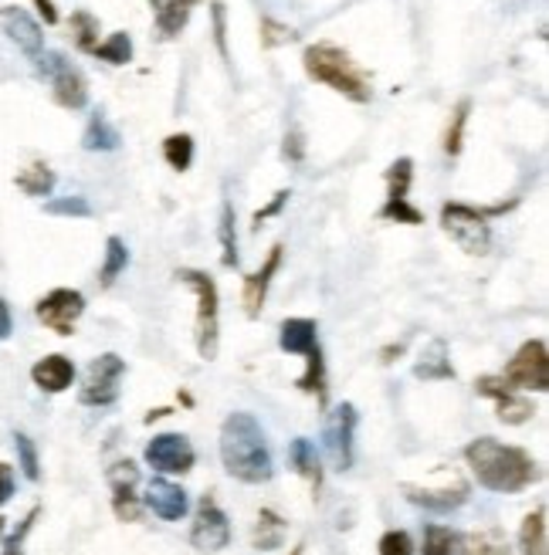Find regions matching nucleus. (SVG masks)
Segmentation results:
<instances>
[{
  "mask_svg": "<svg viewBox=\"0 0 549 555\" xmlns=\"http://www.w3.org/2000/svg\"><path fill=\"white\" fill-rule=\"evenodd\" d=\"M464 461H469L472 475L478 478L482 488L499 491V494H512L523 491L539 478L536 461L519 451V448H506L496 437H478L464 448Z\"/></svg>",
  "mask_w": 549,
  "mask_h": 555,
  "instance_id": "1",
  "label": "nucleus"
},
{
  "mask_svg": "<svg viewBox=\"0 0 549 555\" xmlns=\"http://www.w3.org/2000/svg\"><path fill=\"white\" fill-rule=\"evenodd\" d=\"M221 461L231 478L244 485H265L271 478V454L265 430L252 413H231L221 427Z\"/></svg>",
  "mask_w": 549,
  "mask_h": 555,
  "instance_id": "2",
  "label": "nucleus"
},
{
  "mask_svg": "<svg viewBox=\"0 0 549 555\" xmlns=\"http://www.w3.org/2000/svg\"><path fill=\"white\" fill-rule=\"evenodd\" d=\"M302 65H306V75L319 86H329L333 92L346 95L349 102L363 105L373 99L370 89V75L349 59V51L336 48V44H309L306 54H302Z\"/></svg>",
  "mask_w": 549,
  "mask_h": 555,
  "instance_id": "3",
  "label": "nucleus"
},
{
  "mask_svg": "<svg viewBox=\"0 0 549 555\" xmlns=\"http://www.w3.org/2000/svg\"><path fill=\"white\" fill-rule=\"evenodd\" d=\"M515 204V201H512ZM512 204H499V207H469V204H445L442 207V228L445 234L461 247L464 255H488L491 247V228L488 220L509 210Z\"/></svg>",
  "mask_w": 549,
  "mask_h": 555,
  "instance_id": "4",
  "label": "nucleus"
},
{
  "mask_svg": "<svg viewBox=\"0 0 549 555\" xmlns=\"http://www.w3.org/2000/svg\"><path fill=\"white\" fill-rule=\"evenodd\" d=\"M177 278L197 295V352L201 359H217V285L214 278L194 268H180Z\"/></svg>",
  "mask_w": 549,
  "mask_h": 555,
  "instance_id": "5",
  "label": "nucleus"
},
{
  "mask_svg": "<svg viewBox=\"0 0 549 555\" xmlns=\"http://www.w3.org/2000/svg\"><path fill=\"white\" fill-rule=\"evenodd\" d=\"M38 72L51 81V92L54 102L65 105V108H86L89 102V81L81 75L65 54L59 51H41L38 54Z\"/></svg>",
  "mask_w": 549,
  "mask_h": 555,
  "instance_id": "6",
  "label": "nucleus"
},
{
  "mask_svg": "<svg viewBox=\"0 0 549 555\" xmlns=\"http://www.w3.org/2000/svg\"><path fill=\"white\" fill-rule=\"evenodd\" d=\"M410 180H414V159L410 156H400L397 163H391V170H387V201H383L380 207V220H394V224H410V228H418L424 224V214L410 204Z\"/></svg>",
  "mask_w": 549,
  "mask_h": 555,
  "instance_id": "7",
  "label": "nucleus"
},
{
  "mask_svg": "<svg viewBox=\"0 0 549 555\" xmlns=\"http://www.w3.org/2000/svg\"><path fill=\"white\" fill-rule=\"evenodd\" d=\"M502 379L515 390H536V393H546L549 390V352H546V343L542 339H533L519 349L509 366L502 373Z\"/></svg>",
  "mask_w": 549,
  "mask_h": 555,
  "instance_id": "8",
  "label": "nucleus"
},
{
  "mask_svg": "<svg viewBox=\"0 0 549 555\" xmlns=\"http://www.w3.org/2000/svg\"><path fill=\"white\" fill-rule=\"evenodd\" d=\"M126 373V363L116 352H105L92 359V366L86 370V383H81L78 400L86 406H108L119 400V379Z\"/></svg>",
  "mask_w": 549,
  "mask_h": 555,
  "instance_id": "9",
  "label": "nucleus"
},
{
  "mask_svg": "<svg viewBox=\"0 0 549 555\" xmlns=\"http://www.w3.org/2000/svg\"><path fill=\"white\" fill-rule=\"evenodd\" d=\"M81 312H86V298H81V292H75V288H54L51 295H44L38 301L41 325L59 332V336H72Z\"/></svg>",
  "mask_w": 549,
  "mask_h": 555,
  "instance_id": "10",
  "label": "nucleus"
},
{
  "mask_svg": "<svg viewBox=\"0 0 549 555\" xmlns=\"http://www.w3.org/2000/svg\"><path fill=\"white\" fill-rule=\"evenodd\" d=\"M190 542H194L197 552H221L231 542V521L221 508H217V502L210 494L201 498L194 529H190Z\"/></svg>",
  "mask_w": 549,
  "mask_h": 555,
  "instance_id": "11",
  "label": "nucleus"
},
{
  "mask_svg": "<svg viewBox=\"0 0 549 555\" xmlns=\"http://www.w3.org/2000/svg\"><path fill=\"white\" fill-rule=\"evenodd\" d=\"M146 464L163 475H187L194 467V448L183 434H159L146 448Z\"/></svg>",
  "mask_w": 549,
  "mask_h": 555,
  "instance_id": "12",
  "label": "nucleus"
},
{
  "mask_svg": "<svg viewBox=\"0 0 549 555\" xmlns=\"http://www.w3.org/2000/svg\"><path fill=\"white\" fill-rule=\"evenodd\" d=\"M353 434H356V406L340 403L333 410V421H329V427H325V451H329V461H333L336 470L353 467Z\"/></svg>",
  "mask_w": 549,
  "mask_h": 555,
  "instance_id": "13",
  "label": "nucleus"
},
{
  "mask_svg": "<svg viewBox=\"0 0 549 555\" xmlns=\"http://www.w3.org/2000/svg\"><path fill=\"white\" fill-rule=\"evenodd\" d=\"M475 390L482 393V397H488V400H496V406H499V421L502 424H526L529 416L536 413L533 410V403L529 400H523V397H515L512 393V386L502 379V376H478L475 379Z\"/></svg>",
  "mask_w": 549,
  "mask_h": 555,
  "instance_id": "14",
  "label": "nucleus"
},
{
  "mask_svg": "<svg viewBox=\"0 0 549 555\" xmlns=\"http://www.w3.org/2000/svg\"><path fill=\"white\" fill-rule=\"evenodd\" d=\"M0 24H4L8 38L27 54V59H38L44 51V35H41V24L27 14L24 8H4L0 11Z\"/></svg>",
  "mask_w": 549,
  "mask_h": 555,
  "instance_id": "15",
  "label": "nucleus"
},
{
  "mask_svg": "<svg viewBox=\"0 0 549 555\" xmlns=\"http://www.w3.org/2000/svg\"><path fill=\"white\" fill-rule=\"evenodd\" d=\"M146 505L163 521H180L187 515V491L180 485L167 481V478H153L150 488H146Z\"/></svg>",
  "mask_w": 549,
  "mask_h": 555,
  "instance_id": "16",
  "label": "nucleus"
},
{
  "mask_svg": "<svg viewBox=\"0 0 549 555\" xmlns=\"http://www.w3.org/2000/svg\"><path fill=\"white\" fill-rule=\"evenodd\" d=\"M282 251H285V247H282V244H274L271 251H268V261L261 264V271H255V274L244 278V312H248V315H258V312H261L271 278H274V271L282 268Z\"/></svg>",
  "mask_w": 549,
  "mask_h": 555,
  "instance_id": "17",
  "label": "nucleus"
},
{
  "mask_svg": "<svg viewBox=\"0 0 549 555\" xmlns=\"http://www.w3.org/2000/svg\"><path fill=\"white\" fill-rule=\"evenodd\" d=\"M31 379L41 386L44 393H65L68 386H72V379H75V366H72L68 356L54 352V356L38 359L35 370H31Z\"/></svg>",
  "mask_w": 549,
  "mask_h": 555,
  "instance_id": "18",
  "label": "nucleus"
},
{
  "mask_svg": "<svg viewBox=\"0 0 549 555\" xmlns=\"http://www.w3.org/2000/svg\"><path fill=\"white\" fill-rule=\"evenodd\" d=\"M404 494H407V502H414L427 512H437V515H445L451 508H458L464 498H469V488L458 485L455 491L451 488H442V491H424V488H414V485H404Z\"/></svg>",
  "mask_w": 549,
  "mask_h": 555,
  "instance_id": "19",
  "label": "nucleus"
},
{
  "mask_svg": "<svg viewBox=\"0 0 549 555\" xmlns=\"http://www.w3.org/2000/svg\"><path fill=\"white\" fill-rule=\"evenodd\" d=\"M201 4V0H163V4L156 8V27L163 38H177L187 21H190V11H194Z\"/></svg>",
  "mask_w": 549,
  "mask_h": 555,
  "instance_id": "20",
  "label": "nucleus"
},
{
  "mask_svg": "<svg viewBox=\"0 0 549 555\" xmlns=\"http://www.w3.org/2000/svg\"><path fill=\"white\" fill-rule=\"evenodd\" d=\"M119 129L108 122L102 113H95L92 119H89V126H86V132H81V146H86L89 153H113V150H119Z\"/></svg>",
  "mask_w": 549,
  "mask_h": 555,
  "instance_id": "21",
  "label": "nucleus"
},
{
  "mask_svg": "<svg viewBox=\"0 0 549 555\" xmlns=\"http://www.w3.org/2000/svg\"><path fill=\"white\" fill-rule=\"evenodd\" d=\"M285 352L306 356L316 349V322L312 319H289L282 322V336H279Z\"/></svg>",
  "mask_w": 549,
  "mask_h": 555,
  "instance_id": "22",
  "label": "nucleus"
},
{
  "mask_svg": "<svg viewBox=\"0 0 549 555\" xmlns=\"http://www.w3.org/2000/svg\"><path fill=\"white\" fill-rule=\"evenodd\" d=\"M414 376L418 379H451L455 376V370L448 363V346H445V339H434L421 352V363L414 366Z\"/></svg>",
  "mask_w": 549,
  "mask_h": 555,
  "instance_id": "23",
  "label": "nucleus"
},
{
  "mask_svg": "<svg viewBox=\"0 0 549 555\" xmlns=\"http://www.w3.org/2000/svg\"><path fill=\"white\" fill-rule=\"evenodd\" d=\"M289 461H292V467L298 470L302 478H306L312 488H319L322 485V467H319V457H316V448L306 440V437H295L292 440V448H289Z\"/></svg>",
  "mask_w": 549,
  "mask_h": 555,
  "instance_id": "24",
  "label": "nucleus"
},
{
  "mask_svg": "<svg viewBox=\"0 0 549 555\" xmlns=\"http://www.w3.org/2000/svg\"><path fill=\"white\" fill-rule=\"evenodd\" d=\"M519 548L523 555H549V539H546V508H536L526 515L523 532H519Z\"/></svg>",
  "mask_w": 549,
  "mask_h": 555,
  "instance_id": "25",
  "label": "nucleus"
},
{
  "mask_svg": "<svg viewBox=\"0 0 549 555\" xmlns=\"http://www.w3.org/2000/svg\"><path fill=\"white\" fill-rule=\"evenodd\" d=\"M461 552L464 555H509V542L502 529H478L461 539Z\"/></svg>",
  "mask_w": 549,
  "mask_h": 555,
  "instance_id": "26",
  "label": "nucleus"
},
{
  "mask_svg": "<svg viewBox=\"0 0 549 555\" xmlns=\"http://www.w3.org/2000/svg\"><path fill=\"white\" fill-rule=\"evenodd\" d=\"M126 264H129L126 241H123V237H108V241H105V261H102V271H99L102 288L116 285V278L126 271Z\"/></svg>",
  "mask_w": 549,
  "mask_h": 555,
  "instance_id": "27",
  "label": "nucleus"
},
{
  "mask_svg": "<svg viewBox=\"0 0 549 555\" xmlns=\"http://www.w3.org/2000/svg\"><path fill=\"white\" fill-rule=\"evenodd\" d=\"M163 159L170 163V170L183 173L190 170V163H194V139H190L187 132H174L163 139Z\"/></svg>",
  "mask_w": 549,
  "mask_h": 555,
  "instance_id": "28",
  "label": "nucleus"
},
{
  "mask_svg": "<svg viewBox=\"0 0 549 555\" xmlns=\"http://www.w3.org/2000/svg\"><path fill=\"white\" fill-rule=\"evenodd\" d=\"M285 521L274 515V512H261L258 515V525H255V548H261V552H271V548H279L282 542H285Z\"/></svg>",
  "mask_w": 549,
  "mask_h": 555,
  "instance_id": "29",
  "label": "nucleus"
},
{
  "mask_svg": "<svg viewBox=\"0 0 549 555\" xmlns=\"http://www.w3.org/2000/svg\"><path fill=\"white\" fill-rule=\"evenodd\" d=\"M17 186L27 193V197H48V193L54 190V173L44 163H35V166H27V170L17 173Z\"/></svg>",
  "mask_w": 549,
  "mask_h": 555,
  "instance_id": "30",
  "label": "nucleus"
},
{
  "mask_svg": "<svg viewBox=\"0 0 549 555\" xmlns=\"http://www.w3.org/2000/svg\"><path fill=\"white\" fill-rule=\"evenodd\" d=\"M92 54L102 62H108V65H126V62H132V38L126 31H116V35H108L105 41H99Z\"/></svg>",
  "mask_w": 549,
  "mask_h": 555,
  "instance_id": "31",
  "label": "nucleus"
},
{
  "mask_svg": "<svg viewBox=\"0 0 549 555\" xmlns=\"http://www.w3.org/2000/svg\"><path fill=\"white\" fill-rule=\"evenodd\" d=\"M68 31H72V38H75V44L81 51H95V44H99V21L89 11H75L68 17Z\"/></svg>",
  "mask_w": 549,
  "mask_h": 555,
  "instance_id": "32",
  "label": "nucleus"
},
{
  "mask_svg": "<svg viewBox=\"0 0 549 555\" xmlns=\"http://www.w3.org/2000/svg\"><path fill=\"white\" fill-rule=\"evenodd\" d=\"M217 237H221V261L228 268L238 264V234H234V207L225 201L221 207V224H217Z\"/></svg>",
  "mask_w": 549,
  "mask_h": 555,
  "instance_id": "33",
  "label": "nucleus"
},
{
  "mask_svg": "<svg viewBox=\"0 0 549 555\" xmlns=\"http://www.w3.org/2000/svg\"><path fill=\"white\" fill-rule=\"evenodd\" d=\"M469 113H472V102L461 99L458 108L451 113V122H448V132H445V153L448 156H458L461 153V143H464V126H469Z\"/></svg>",
  "mask_w": 549,
  "mask_h": 555,
  "instance_id": "34",
  "label": "nucleus"
},
{
  "mask_svg": "<svg viewBox=\"0 0 549 555\" xmlns=\"http://www.w3.org/2000/svg\"><path fill=\"white\" fill-rule=\"evenodd\" d=\"M458 552V535L445 525H427L424 529V555H455Z\"/></svg>",
  "mask_w": 549,
  "mask_h": 555,
  "instance_id": "35",
  "label": "nucleus"
},
{
  "mask_svg": "<svg viewBox=\"0 0 549 555\" xmlns=\"http://www.w3.org/2000/svg\"><path fill=\"white\" fill-rule=\"evenodd\" d=\"M113 512L119 521H140V502H136L132 485H113Z\"/></svg>",
  "mask_w": 549,
  "mask_h": 555,
  "instance_id": "36",
  "label": "nucleus"
},
{
  "mask_svg": "<svg viewBox=\"0 0 549 555\" xmlns=\"http://www.w3.org/2000/svg\"><path fill=\"white\" fill-rule=\"evenodd\" d=\"M14 448H17V457H21V467H24V475L38 481L41 478V467H38V451H35V443L27 434H14Z\"/></svg>",
  "mask_w": 549,
  "mask_h": 555,
  "instance_id": "37",
  "label": "nucleus"
},
{
  "mask_svg": "<svg viewBox=\"0 0 549 555\" xmlns=\"http://www.w3.org/2000/svg\"><path fill=\"white\" fill-rule=\"evenodd\" d=\"M309 356V373L306 376H302L298 379V386H302V390H306V393H319V400L325 397V379H322V352H319V346L312 349V352H306Z\"/></svg>",
  "mask_w": 549,
  "mask_h": 555,
  "instance_id": "38",
  "label": "nucleus"
},
{
  "mask_svg": "<svg viewBox=\"0 0 549 555\" xmlns=\"http://www.w3.org/2000/svg\"><path fill=\"white\" fill-rule=\"evenodd\" d=\"M48 214L54 217H92V204L86 197H62V201H48Z\"/></svg>",
  "mask_w": 549,
  "mask_h": 555,
  "instance_id": "39",
  "label": "nucleus"
},
{
  "mask_svg": "<svg viewBox=\"0 0 549 555\" xmlns=\"http://www.w3.org/2000/svg\"><path fill=\"white\" fill-rule=\"evenodd\" d=\"M295 41V31L289 24H279V21H271V17H261V44L265 48H279V44H289Z\"/></svg>",
  "mask_w": 549,
  "mask_h": 555,
  "instance_id": "40",
  "label": "nucleus"
},
{
  "mask_svg": "<svg viewBox=\"0 0 549 555\" xmlns=\"http://www.w3.org/2000/svg\"><path fill=\"white\" fill-rule=\"evenodd\" d=\"M380 555H414V542L407 532H387L380 539Z\"/></svg>",
  "mask_w": 549,
  "mask_h": 555,
  "instance_id": "41",
  "label": "nucleus"
},
{
  "mask_svg": "<svg viewBox=\"0 0 549 555\" xmlns=\"http://www.w3.org/2000/svg\"><path fill=\"white\" fill-rule=\"evenodd\" d=\"M210 17H214V41H217V51H221V59H228V14H225V4H210Z\"/></svg>",
  "mask_w": 549,
  "mask_h": 555,
  "instance_id": "42",
  "label": "nucleus"
},
{
  "mask_svg": "<svg viewBox=\"0 0 549 555\" xmlns=\"http://www.w3.org/2000/svg\"><path fill=\"white\" fill-rule=\"evenodd\" d=\"M289 197H292L289 190H279V193H274V197H271V204H268V207H261V210L255 214V224H252V228L258 231V228L265 224V220H271L274 214H282V207L289 204Z\"/></svg>",
  "mask_w": 549,
  "mask_h": 555,
  "instance_id": "43",
  "label": "nucleus"
},
{
  "mask_svg": "<svg viewBox=\"0 0 549 555\" xmlns=\"http://www.w3.org/2000/svg\"><path fill=\"white\" fill-rule=\"evenodd\" d=\"M38 515H41L38 508H31V512H27V518L21 521V529H17V532H14L11 539H8V552H4V555H24V552H21V545H24V535L31 532V525H35V518H38Z\"/></svg>",
  "mask_w": 549,
  "mask_h": 555,
  "instance_id": "44",
  "label": "nucleus"
},
{
  "mask_svg": "<svg viewBox=\"0 0 549 555\" xmlns=\"http://www.w3.org/2000/svg\"><path fill=\"white\" fill-rule=\"evenodd\" d=\"M282 153H285V159H292V163H298L302 156H306V146H302V132H298V129H292V132L285 135Z\"/></svg>",
  "mask_w": 549,
  "mask_h": 555,
  "instance_id": "45",
  "label": "nucleus"
},
{
  "mask_svg": "<svg viewBox=\"0 0 549 555\" xmlns=\"http://www.w3.org/2000/svg\"><path fill=\"white\" fill-rule=\"evenodd\" d=\"M14 494V475L8 464H0V505H8Z\"/></svg>",
  "mask_w": 549,
  "mask_h": 555,
  "instance_id": "46",
  "label": "nucleus"
},
{
  "mask_svg": "<svg viewBox=\"0 0 549 555\" xmlns=\"http://www.w3.org/2000/svg\"><path fill=\"white\" fill-rule=\"evenodd\" d=\"M11 328H14L11 309H8V301L0 298V339H8V336H11Z\"/></svg>",
  "mask_w": 549,
  "mask_h": 555,
  "instance_id": "47",
  "label": "nucleus"
},
{
  "mask_svg": "<svg viewBox=\"0 0 549 555\" xmlns=\"http://www.w3.org/2000/svg\"><path fill=\"white\" fill-rule=\"evenodd\" d=\"M35 8L41 11L44 24H59V11H54V4H51V0H35Z\"/></svg>",
  "mask_w": 549,
  "mask_h": 555,
  "instance_id": "48",
  "label": "nucleus"
},
{
  "mask_svg": "<svg viewBox=\"0 0 549 555\" xmlns=\"http://www.w3.org/2000/svg\"><path fill=\"white\" fill-rule=\"evenodd\" d=\"M150 4H153V8H159V4H163V0H150Z\"/></svg>",
  "mask_w": 549,
  "mask_h": 555,
  "instance_id": "49",
  "label": "nucleus"
},
{
  "mask_svg": "<svg viewBox=\"0 0 549 555\" xmlns=\"http://www.w3.org/2000/svg\"><path fill=\"white\" fill-rule=\"evenodd\" d=\"M0 535H4V518H0Z\"/></svg>",
  "mask_w": 549,
  "mask_h": 555,
  "instance_id": "50",
  "label": "nucleus"
}]
</instances>
